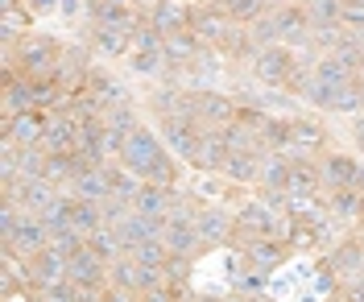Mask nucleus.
<instances>
[{
  "instance_id": "nucleus-1",
  "label": "nucleus",
  "mask_w": 364,
  "mask_h": 302,
  "mask_svg": "<svg viewBox=\"0 0 364 302\" xmlns=\"http://www.w3.org/2000/svg\"><path fill=\"white\" fill-rule=\"evenodd\" d=\"M252 75L261 83H269V87H294V92H302V83L311 79V67L298 63V54L290 46L273 42V46H261L252 54Z\"/></svg>"
},
{
  "instance_id": "nucleus-2",
  "label": "nucleus",
  "mask_w": 364,
  "mask_h": 302,
  "mask_svg": "<svg viewBox=\"0 0 364 302\" xmlns=\"http://www.w3.org/2000/svg\"><path fill=\"white\" fill-rule=\"evenodd\" d=\"M58 63H63V50L46 33H25L13 50V67H21L25 79H50Z\"/></svg>"
},
{
  "instance_id": "nucleus-3",
  "label": "nucleus",
  "mask_w": 364,
  "mask_h": 302,
  "mask_svg": "<svg viewBox=\"0 0 364 302\" xmlns=\"http://www.w3.org/2000/svg\"><path fill=\"white\" fill-rule=\"evenodd\" d=\"M203 129H207V124L199 117L178 112V117H166V120H161V141L170 145V153H174V158L199 166V153H203V141H207Z\"/></svg>"
},
{
  "instance_id": "nucleus-4",
  "label": "nucleus",
  "mask_w": 364,
  "mask_h": 302,
  "mask_svg": "<svg viewBox=\"0 0 364 302\" xmlns=\"http://www.w3.org/2000/svg\"><path fill=\"white\" fill-rule=\"evenodd\" d=\"M236 99L224 92H186V112L191 117H199L207 124V129H224V124H232L236 120Z\"/></svg>"
},
{
  "instance_id": "nucleus-5",
  "label": "nucleus",
  "mask_w": 364,
  "mask_h": 302,
  "mask_svg": "<svg viewBox=\"0 0 364 302\" xmlns=\"http://www.w3.org/2000/svg\"><path fill=\"white\" fill-rule=\"evenodd\" d=\"M191 29H195V38L203 46H224L228 38H232V29H236V21L228 17L224 4H199L191 13Z\"/></svg>"
},
{
  "instance_id": "nucleus-6",
  "label": "nucleus",
  "mask_w": 364,
  "mask_h": 302,
  "mask_svg": "<svg viewBox=\"0 0 364 302\" xmlns=\"http://www.w3.org/2000/svg\"><path fill=\"white\" fill-rule=\"evenodd\" d=\"M4 199H9V203H17L21 211L42 215V211L58 199V186L50 183V178H21L17 186H9V190H4Z\"/></svg>"
},
{
  "instance_id": "nucleus-7",
  "label": "nucleus",
  "mask_w": 364,
  "mask_h": 302,
  "mask_svg": "<svg viewBox=\"0 0 364 302\" xmlns=\"http://www.w3.org/2000/svg\"><path fill=\"white\" fill-rule=\"evenodd\" d=\"M158 149H161L158 133L145 129V124H136L133 133H129V141H124V149H120V166H129L133 174H145V166L158 158Z\"/></svg>"
},
{
  "instance_id": "nucleus-8",
  "label": "nucleus",
  "mask_w": 364,
  "mask_h": 302,
  "mask_svg": "<svg viewBox=\"0 0 364 302\" xmlns=\"http://www.w3.org/2000/svg\"><path fill=\"white\" fill-rule=\"evenodd\" d=\"M46 244H50V228L42 224V215H33V211H21V224H17V232H13V240H4V249H13L17 257H29L42 253Z\"/></svg>"
},
{
  "instance_id": "nucleus-9",
  "label": "nucleus",
  "mask_w": 364,
  "mask_h": 302,
  "mask_svg": "<svg viewBox=\"0 0 364 302\" xmlns=\"http://www.w3.org/2000/svg\"><path fill=\"white\" fill-rule=\"evenodd\" d=\"M112 228H116V236H120V249H124V253H136L145 240H154V236L166 232V224H161V220H149V215H141L136 207L129 211L120 224H112Z\"/></svg>"
},
{
  "instance_id": "nucleus-10",
  "label": "nucleus",
  "mask_w": 364,
  "mask_h": 302,
  "mask_svg": "<svg viewBox=\"0 0 364 302\" xmlns=\"http://www.w3.org/2000/svg\"><path fill=\"white\" fill-rule=\"evenodd\" d=\"M67 269H70V261L54 244H46L42 253H33L29 257V274H33V286L38 290H50V286H58V281H67Z\"/></svg>"
},
{
  "instance_id": "nucleus-11",
  "label": "nucleus",
  "mask_w": 364,
  "mask_h": 302,
  "mask_svg": "<svg viewBox=\"0 0 364 302\" xmlns=\"http://www.w3.org/2000/svg\"><path fill=\"white\" fill-rule=\"evenodd\" d=\"M67 281L83 286V290H104V286H108V261L100 253H91V249H83V253L70 257Z\"/></svg>"
},
{
  "instance_id": "nucleus-12",
  "label": "nucleus",
  "mask_w": 364,
  "mask_h": 302,
  "mask_svg": "<svg viewBox=\"0 0 364 302\" xmlns=\"http://www.w3.org/2000/svg\"><path fill=\"white\" fill-rule=\"evenodd\" d=\"M33 108H38V83L9 67L4 70V117H21Z\"/></svg>"
},
{
  "instance_id": "nucleus-13",
  "label": "nucleus",
  "mask_w": 364,
  "mask_h": 302,
  "mask_svg": "<svg viewBox=\"0 0 364 302\" xmlns=\"http://www.w3.org/2000/svg\"><path fill=\"white\" fill-rule=\"evenodd\" d=\"M195 228H199L203 249H215V244H228V240H232L236 215H228L224 207H203V211H195Z\"/></svg>"
},
{
  "instance_id": "nucleus-14",
  "label": "nucleus",
  "mask_w": 364,
  "mask_h": 302,
  "mask_svg": "<svg viewBox=\"0 0 364 302\" xmlns=\"http://www.w3.org/2000/svg\"><path fill=\"white\" fill-rule=\"evenodd\" d=\"M133 207L141 211V215H149V220H170V211L178 207V195H174V186H158V183H145L141 190H136Z\"/></svg>"
},
{
  "instance_id": "nucleus-15",
  "label": "nucleus",
  "mask_w": 364,
  "mask_h": 302,
  "mask_svg": "<svg viewBox=\"0 0 364 302\" xmlns=\"http://www.w3.org/2000/svg\"><path fill=\"white\" fill-rule=\"evenodd\" d=\"M75 145H79V120L70 117L67 108H58V112H54V120H46L42 149H46V153H70Z\"/></svg>"
},
{
  "instance_id": "nucleus-16",
  "label": "nucleus",
  "mask_w": 364,
  "mask_h": 302,
  "mask_svg": "<svg viewBox=\"0 0 364 302\" xmlns=\"http://www.w3.org/2000/svg\"><path fill=\"white\" fill-rule=\"evenodd\" d=\"M4 141L21 145V149H38L46 141V120L33 112H21V117H4Z\"/></svg>"
},
{
  "instance_id": "nucleus-17",
  "label": "nucleus",
  "mask_w": 364,
  "mask_h": 302,
  "mask_svg": "<svg viewBox=\"0 0 364 302\" xmlns=\"http://www.w3.org/2000/svg\"><path fill=\"white\" fill-rule=\"evenodd\" d=\"M191 13H195V9H186L182 0H154V4H149V13H145V21L158 25L161 33L170 38V33L191 29Z\"/></svg>"
},
{
  "instance_id": "nucleus-18",
  "label": "nucleus",
  "mask_w": 364,
  "mask_h": 302,
  "mask_svg": "<svg viewBox=\"0 0 364 302\" xmlns=\"http://www.w3.org/2000/svg\"><path fill=\"white\" fill-rule=\"evenodd\" d=\"M360 158H352V153H327L323 162H318V174H323V183L331 186H360Z\"/></svg>"
},
{
  "instance_id": "nucleus-19",
  "label": "nucleus",
  "mask_w": 364,
  "mask_h": 302,
  "mask_svg": "<svg viewBox=\"0 0 364 302\" xmlns=\"http://www.w3.org/2000/svg\"><path fill=\"white\" fill-rule=\"evenodd\" d=\"M327 215L340 224H360L364 220V190L360 186H336L327 195Z\"/></svg>"
},
{
  "instance_id": "nucleus-20",
  "label": "nucleus",
  "mask_w": 364,
  "mask_h": 302,
  "mask_svg": "<svg viewBox=\"0 0 364 302\" xmlns=\"http://www.w3.org/2000/svg\"><path fill=\"white\" fill-rule=\"evenodd\" d=\"M318 162H311L306 153H290V199H315L318 195Z\"/></svg>"
},
{
  "instance_id": "nucleus-21",
  "label": "nucleus",
  "mask_w": 364,
  "mask_h": 302,
  "mask_svg": "<svg viewBox=\"0 0 364 302\" xmlns=\"http://www.w3.org/2000/svg\"><path fill=\"white\" fill-rule=\"evenodd\" d=\"M70 190H75L79 199H87V203H104V199L112 195V178H108V166H83V170L75 174Z\"/></svg>"
},
{
  "instance_id": "nucleus-22",
  "label": "nucleus",
  "mask_w": 364,
  "mask_h": 302,
  "mask_svg": "<svg viewBox=\"0 0 364 302\" xmlns=\"http://www.w3.org/2000/svg\"><path fill=\"white\" fill-rule=\"evenodd\" d=\"M133 29H136V25H95V38H91V46L100 50L104 58L133 54Z\"/></svg>"
},
{
  "instance_id": "nucleus-23",
  "label": "nucleus",
  "mask_w": 364,
  "mask_h": 302,
  "mask_svg": "<svg viewBox=\"0 0 364 302\" xmlns=\"http://www.w3.org/2000/svg\"><path fill=\"white\" fill-rule=\"evenodd\" d=\"M327 265H331V274H336V278L356 281L364 274V240H343L340 249H331Z\"/></svg>"
},
{
  "instance_id": "nucleus-24",
  "label": "nucleus",
  "mask_w": 364,
  "mask_h": 302,
  "mask_svg": "<svg viewBox=\"0 0 364 302\" xmlns=\"http://www.w3.org/2000/svg\"><path fill=\"white\" fill-rule=\"evenodd\" d=\"M203 42L195 38V29H182V33H170L166 38V58H170V67H195L199 58H203Z\"/></svg>"
},
{
  "instance_id": "nucleus-25",
  "label": "nucleus",
  "mask_w": 364,
  "mask_h": 302,
  "mask_svg": "<svg viewBox=\"0 0 364 302\" xmlns=\"http://www.w3.org/2000/svg\"><path fill=\"white\" fill-rule=\"evenodd\" d=\"M108 286H120V290H129V294H141V290H145V265L129 253L108 261Z\"/></svg>"
},
{
  "instance_id": "nucleus-26",
  "label": "nucleus",
  "mask_w": 364,
  "mask_h": 302,
  "mask_svg": "<svg viewBox=\"0 0 364 302\" xmlns=\"http://www.w3.org/2000/svg\"><path fill=\"white\" fill-rule=\"evenodd\" d=\"M261 149L265 153H294V120L286 117H269L261 124Z\"/></svg>"
},
{
  "instance_id": "nucleus-27",
  "label": "nucleus",
  "mask_w": 364,
  "mask_h": 302,
  "mask_svg": "<svg viewBox=\"0 0 364 302\" xmlns=\"http://www.w3.org/2000/svg\"><path fill=\"white\" fill-rule=\"evenodd\" d=\"M245 257H249V269L269 274V269H277V265H282L286 244H282L277 236H261V240H249V244H245Z\"/></svg>"
},
{
  "instance_id": "nucleus-28",
  "label": "nucleus",
  "mask_w": 364,
  "mask_h": 302,
  "mask_svg": "<svg viewBox=\"0 0 364 302\" xmlns=\"http://www.w3.org/2000/svg\"><path fill=\"white\" fill-rule=\"evenodd\" d=\"M261 162H265L261 149H232V158L224 166V178L228 183H257L261 178Z\"/></svg>"
},
{
  "instance_id": "nucleus-29",
  "label": "nucleus",
  "mask_w": 364,
  "mask_h": 302,
  "mask_svg": "<svg viewBox=\"0 0 364 302\" xmlns=\"http://www.w3.org/2000/svg\"><path fill=\"white\" fill-rule=\"evenodd\" d=\"M228 158H232V145L224 141V133H220V129H207L203 153H199V170H211V174H224Z\"/></svg>"
},
{
  "instance_id": "nucleus-30",
  "label": "nucleus",
  "mask_w": 364,
  "mask_h": 302,
  "mask_svg": "<svg viewBox=\"0 0 364 302\" xmlns=\"http://www.w3.org/2000/svg\"><path fill=\"white\" fill-rule=\"evenodd\" d=\"M261 183H265V190H286L290 195V153H265Z\"/></svg>"
},
{
  "instance_id": "nucleus-31",
  "label": "nucleus",
  "mask_w": 364,
  "mask_h": 302,
  "mask_svg": "<svg viewBox=\"0 0 364 302\" xmlns=\"http://www.w3.org/2000/svg\"><path fill=\"white\" fill-rule=\"evenodd\" d=\"M311 75H315L318 83H331V87H343V83H352V79H356V75L343 67L336 54H323V58H315V63H311Z\"/></svg>"
},
{
  "instance_id": "nucleus-32",
  "label": "nucleus",
  "mask_w": 364,
  "mask_h": 302,
  "mask_svg": "<svg viewBox=\"0 0 364 302\" xmlns=\"http://www.w3.org/2000/svg\"><path fill=\"white\" fill-rule=\"evenodd\" d=\"M327 149V133L315 120H294V153H318Z\"/></svg>"
},
{
  "instance_id": "nucleus-33",
  "label": "nucleus",
  "mask_w": 364,
  "mask_h": 302,
  "mask_svg": "<svg viewBox=\"0 0 364 302\" xmlns=\"http://www.w3.org/2000/svg\"><path fill=\"white\" fill-rule=\"evenodd\" d=\"M29 21H33V13L29 9H9V13H0V38H4V46H13L17 38L29 33Z\"/></svg>"
},
{
  "instance_id": "nucleus-34",
  "label": "nucleus",
  "mask_w": 364,
  "mask_h": 302,
  "mask_svg": "<svg viewBox=\"0 0 364 302\" xmlns=\"http://www.w3.org/2000/svg\"><path fill=\"white\" fill-rule=\"evenodd\" d=\"M145 183H158V186H174L178 178V166H174V153L170 149H158V158L145 166V174H141Z\"/></svg>"
},
{
  "instance_id": "nucleus-35",
  "label": "nucleus",
  "mask_w": 364,
  "mask_h": 302,
  "mask_svg": "<svg viewBox=\"0 0 364 302\" xmlns=\"http://www.w3.org/2000/svg\"><path fill=\"white\" fill-rule=\"evenodd\" d=\"M70 228H79L83 236L100 232V228H104V211H100V203L79 199V203H75V215H70Z\"/></svg>"
},
{
  "instance_id": "nucleus-36",
  "label": "nucleus",
  "mask_w": 364,
  "mask_h": 302,
  "mask_svg": "<svg viewBox=\"0 0 364 302\" xmlns=\"http://www.w3.org/2000/svg\"><path fill=\"white\" fill-rule=\"evenodd\" d=\"M87 249H91V253H100L104 261H116V257H124V249H120V236H116L112 224H104L100 232H91V236H87Z\"/></svg>"
},
{
  "instance_id": "nucleus-37",
  "label": "nucleus",
  "mask_w": 364,
  "mask_h": 302,
  "mask_svg": "<svg viewBox=\"0 0 364 302\" xmlns=\"http://www.w3.org/2000/svg\"><path fill=\"white\" fill-rule=\"evenodd\" d=\"M224 9H228V17H232V21H240V25H252L257 17L273 13L269 0H224Z\"/></svg>"
},
{
  "instance_id": "nucleus-38",
  "label": "nucleus",
  "mask_w": 364,
  "mask_h": 302,
  "mask_svg": "<svg viewBox=\"0 0 364 302\" xmlns=\"http://www.w3.org/2000/svg\"><path fill=\"white\" fill-rule=\"evenodd\" d=\"M306 13H311V25H340L343 17V0H302Z\"/></svg>"
},
{
  "instance_id": "nucleus-39",
  "label": "nucleus",
  "mask_w": 364,
  "mask_h": 302,
  "mask_svg": "<svg viewBox=\"0 0 364 302\" xmlns=\"http://www.w3.org/2000/svg\"><path fill=\"white\" fill-rule=\"evenodd\" d=\"M104 120H108V129H116V133H133L136 124H141V120H136V112H133V104H129V99H124V104H112V108L104 112Z\"/></svg>"
},
{
  "instance_id": "nucleus-40",
  "label": "nucleus",
  "mask_w": 364,
  "mask_h": 302,
  "mask_svg": "<svg viewBox=\"0 0 364 302\" xmlns=\"http://www.w3.org/2000/svg\"><path fill=\"white\" fill-rule=\"evenodd\" d=\"M129 67H133V75H158V70L170 67V58H166V50L161 54H141V50H133L129 54Z\"/></svg>"
},
{
  "instance_id": "nucleus-41",
  "label": "nucleus",
  "mask_w": 364,
  "mask_h": 302,
  "mask_svg": "<svg viewBox=\"0 0 364 302\" xmlns=\"http://www.w3.org/2000/svg\"><path fill=\"white\" fill-rule=\"evenodd\" d=\"M129 257H136L141 265H166V261H170V244H166L161 236H154V240H145V244H141L136 253H129Z\"/></svg>"
},
{
  "instance_id": "nucleus-42",
  "label": "nucleus",
  "mask_w": 364,
  "mask_h": 302,
  "mask_svg": "<svg viewBox=\"0 0 364 302\" xmlns=\"http://www.w3.org/2000/svg\"><path fill=\"white\" fill-rule=\"evenodd\" d=\"M249 38L257 42V50L261 46H273L282 33H277V21H273V13H265V17H257V21L249 25Z\"/></svg>"
},
{
  "instance_id": "nucleus-43",
  "label": "nucleus",
  "mask_w": 364,
  "mask_h": 302,
  "mask_svg": "<svg viewBox=\"0 0 364 302\" xmlns=\"http://www.w3.org/2000/svg\"><path fill=\"white\" fill-rule=\"evenodd\" d=\"M186 278H191V257L170 253V261H166V286H170V290H174V286H186Z\"/></svg>"
},
{
  "instance_id": "nucleus-44",
  "label": "nucleus",
  "mask_w": 364,
  "mask_h": 302,
  "mask_svg": "<svg viewBox=\"0 0 364 302\" xmlns=\"http://www.w3.org/2000/svg\"><path fill=\"white\" fill-rule=\"evenodd\" d=\"M100 211H104V224H120V220L133 211V203H129V199H116V195H108V199L100 203Z\"/></svg>"
},
{
  "instance_id": "nucleus-45",
  "label": "nucleus",
  "mask_w": 364,
  "mask_h": 302,
  "mask_svg": "<svg viewBox=\"0 0 364 302\" xmlns=\"http://www.w3.org/2000/svg\"><path fill=\"white\" fill-rule=\"evenodd\" d=\"M340 25L348 29V33H360V29H364V9H360V4H343Z\"/></svg>"
},
{
  "instance_id": "nucleus-46",
  "label": "nucleus",
  "mask_w": 364,
  "mask_h": 302,
  "mask_svg": "<svg viewBox=\"0 0 364 302\" xmlns=\"http://www.w3.org/2000/svg\"><path fill=\"white\" fill-rule=\"evenodd\" d=\"M100 302H136L129 290H120V286H104L100 290Z\"/></svg>"
},
{
  "instance_id": "nucleus-47",
  "label": "nucleus",
  "mask_w": 364,
  "mask_h": 302,
  "mask_svg": "<svg viewBox=\"0 0 364 302\" xmlns=\"http://www.w3.org/2000/svg\"><path fill=\"white\" fill-rule=\"evenodd\" d=\"M21 4L33 13V17H38V13H54V9H58V0H21Z\"/></svg>"
},
{
  "instance_id": "nucleus-48",
  "label": "nucleus",
  "mask_w": 364,
  "mask_h": 302,
  "mask_svg": "<svg viewBox=\"0 0 364 302\" xmlns=\"http://www.w3.org/2000/svg\"><path fill=\"white\" fill-rule=\"evenodd\" d=\"M352 137H356V145H360V153H364V117L356 120V133H352Z\"/></svg>"
},
{
  "instance_id": "nucleus-49",
  "label": "nucleus",
  "mask_w": 364,
  "mask_h": 302,
  "mask_svg": "<svg viewBox=\"0 0 364 302\" xmlns=\"http://www.w3.org/2000/svg\"><path fill=\"white\" fill-rule=\"evenodd\" d=\"M9 9H21V0H0V13H9Z\"/></svg>"
},
{
  "instance_id": "nucleus-50",
  "label": "nucleus",
  "mask_w": 364,
  "mask_h": 302,
  "mask_svg": "<svg viewBox=\"0 0 364 302\" xmlns=\"http://www.w3.org/2000/svg\"><path fill=\"white\" fill-rule=\"evenodd\" d=\"M352 290H360V294H364V274H360L356 281H352Z\"/></svg>"
},
{
  "instance_id": "nucleus-51",
  "label": "nucleus",
  "mask_w": 364,
  "mask_h": 302,
  "mask_svg": "<svg viewBox=\"0 0 364 302\" xmlns=\"http://www.w3.org/2000/svg\"><path fill=\"white\" fill-rule=\"evenodd\" d=\"M282 4H290V0H269V9H282Z\"/></svg>"
},
{
  "instance_id": "nucleus-52",
  "label": "nucleus",
  "mask_w": 364,
  "mask_h": 302,
  "mask_svg": "<svg viewBox=\"0 0 364 302\" xmlns=\"http://www.w3.org/2000/svg\"><path fill=\"white\" fill-rule=\"evenodd\" d=\"M343 4H360V9H364V0H343Z\"/></svg>"
},
{
  "instance_id": "nucleus-53",
  "label": "nucleus",
  "mask_w": 364,
  "mask_h": 302,
  "mask_svg": "<svg viewBox=\"0 0 364 302\" xmlns=\"http://www.w3.org/2000/svg\"><path fill=\"white\" fill-rule=\"evenodd\" d=\"M228 302H245V298H240V294H236V298H228Z\"/></svg>"
},
{
  "instance_id": "nucleus-54",
  "label": "nucleus",
  "mask_w": 364,
  "mask_h": 302,
  "mask_svg": "<svg viewBox=\"0 0 364 302\" xmlns=\"http://www.w3.org/2000/svg\"><path fill=\"white\" fill-rule=\"evenodd\" d=\"M360 190H364V170H360Z\"/></svg>"
}]
</instances>
